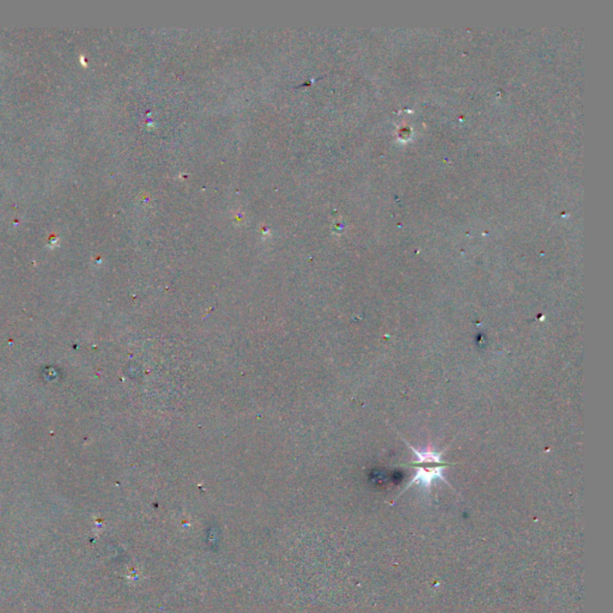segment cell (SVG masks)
I'll return each instance as SVG.
<instances>
[{
    "instance_id": "obj_1",
    "label": "cell",
    "mask_w": 613,
    "mask_h": 613,
    "mask_svg": "<svg viewBox=\"0 0 613 613\" xmlns=\"http://www.w3.org/2000/svg\"><path fill=\"white\" fill-rule=\"evenodd\" d=\"M449 464H442V465H437V464H419V465H415L418 466V471H417L416 476L411 479L406 488L404 489V491L409 489L411 485L415 484L429 488L436 480H442V482L447 483L443 475H442V471Z\"/></svg>"
},
{
    "instance_id": "obj_2",
    "label": "cell",
    "mask_w": 613,
    "mask_h": 613,
    "mask_svg": "<svg viewBox=\"0 0 613 613\" xmlns=\"http://www.w3.org/2000/svg\"><path fill=\"white\" fill-rule=\"evenodd\" d=\"M410 449H412L415 451L416 456H417V461H412V464H411L410 466H415V465H419V464H437V465H442L443 463V460H442V451L441 453H437V451H418L416 450L415 448H412L409 444Z\"/></svg>"
}]
</instances>
